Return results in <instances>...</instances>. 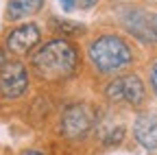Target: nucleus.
<instances>
[{"mask_svg": "<svg viewBox=\"0 0 157 155\" xmlns=\"http://www.w3.org/2000/svg\"><path fill=\"white\" fill-rule=\"evenodd\" d=\"M81 48L70 37H50L42 42L29 57L31 74L44 85H61L81 72Z\"/></svg>", "mask_w": 157, "mask_h": 155, "instance_id": "1", "label": "nucleus"}, {"mask_svg": "<svg viewBox=\"0 0 157 155\" xmlns=\"http://www.w3.org/2000/svg\"><path fill=\"white\" fill-rule=\"evenodd\" d=\"M85 59L96 76L111 79L137 64V46L120 31H98L85 44Z\"/></svg>", "mask_w": 157, "mask_h": 155, "instance_id": "2", "label": "nucleus"}, {"mask_svg": "<svg viewBox=\"0 0 157 155\" xmlns=\"http://www.w3.org/2000/svg\"><path fill=\"white\" fill-rule=\"evenodd\" d=\"M116 22L131 40L144 46H157V9L144 5H118Z\"/></svg>", "mask_w": 157, "mask_h": 155, "instance_id": "3", "label": "nucleus"}, {"mask_svg": "<svg viewBox=\"0 0 157 155\" xmlns=\"http://www.w3.org/2000/svg\"><path fill=\"white\" fill-rule=\"evenodd\" d=\"M103 94L111 105H122L129 109H142L148 103V85L137 72H122L111 76Z\"/></svg>", "mask_w": 157, "mask_h": 155, "instance_id": "4", "label": "nucleus"}, {"mask_svg": "<svg viewBox=\"0 0 157 155\" xmlns=\"http://www.w3.org/2000/svg\"><path fill=\"white\" fill-rule=\"evenodd\" d=\"M94 125H96V116L87 103H70L59 118V133L68 142H81L90 138Z\"/></svg>", "mask_w": 157, "mask_h": 155, "instance_id": "5", "label": "nucleus"}, {"mask_svg": "<svg viewBox=\"0 0 157 155\" xmlns=\"http://www.w3.org/2000/svg\"><path fill=\"white\" fill-rule=\"evenodd\" d=\"M42 40H44V31L37 22L33 20L15 22L5 33V50L17 57V59H24V57H31L35 52V48L42 44Z\"/></svg>", "mask_w": 157, "mask_h": 155, "instance_id": "6", "label": "nucleus"}, {"mask_svg": "<svg viewBox=\"0 0 157 155\" xmlns=\"http://www.w3.org/2000/svg\"><path fill=\"white\" fill-rule=\"evenodd\" d=\"M31 90V70L29 66L13 57L0 70V99L2 101H20Z\"/></svg>", "mask_w": 157, "mask_h": 155, "instance_id": "7", "label": "nucleus"}, {"mask_svg": "<svg viewBox=\"0 0 157 155\" xmlns=\"http://www.w3.org/2000/svg\"><path fill=\"white\" fill-rule=\"evenodd\" d=\"M133 138L146 153H157V111L140 109L133 120Z\"/></svg>", "mask_w": 157, "mask_h": 155, "instance_id": "8", "label": "nucleus"}, {"mask_svg": "<svg viewBox=\"0 0 157 155\" xmlns=\"http://www.w3.org/2000/svg\"><path fill=\"white\" fill-rule=\"evenodd\" d=\"M46 7V0H7L5 5V20L9 24L24 22L39 15Z\"/></svg>", "mask_w": 157, "mask_h": 155, "instance_id": "9", "label": "nucleus"}, {"mask_svg": "<svg viewBox=\"0 0 157 155\" xmlns=\"http://www.w3.org/2000/svg\"><path fill=\"white\" fill-rule=\"evenodd\" d=\"M48 26H50V33H55V35H59V37H70V40L81 37V35L87 33V26H85V24L66 20V17H55V15L48 20Z\"/></svg>", "mask_w": 157, "mask_h": 155, "instance_id": "10", "label": "nucleus"}, {"mask_svg": "<svg viewBox=\"0 0 157 155\" xmlns=\"http://www.w3.org/2000/svg\"><path fill=\"white\" fill-rule=\"evenodd\" d=\"M146 76H148V90L153 92V96L157 99V59H155V61H151Z\"/></svg>", "mask_w": 157, "mask_h": 155, "instance_id": "11", "label": "nucleus"}, {"mask_svg": "<svg viewBox=\"0 0 157 155\" xmlns=\"http://www.w3.org/2000/svg\"><path fill=\"white\" fill-rule=\"evenodd\" d=\"M101 0H76V9H81V11H90L94 9Z\"/></svg>", "mask_w": 157, "mask_h": 155, "instance_id": "12", "label": "nucleus"}, {"mask_svg": "<svg viewBox=\"0 0 157 155\" xmlns=\"http://www.w3.org/2000/svg\"><path fill=\"white\" fill-rule=\"evenodd\" d=\"M59 5H61V9L66 13H72L76 9V0H59Z\"/></svg>", "mask_w": 157, "mask_h": 155, "instance_id": "13", "label": "nucleus"}, {"mask_svg": "<svg viewBox=\"0 0 157 155\" xmlns=\"http://www.w3.org/2000/svg\"><path fill=\"white\" fill-rule=\"evenodd\" d=\"M7 64V50H5V46L0 44V70H2V66Z\"/></svg>", "mask_w": 157, "mask_h": 155, "instance_id": "14", "label": "nucleus"}, {"mask_svg": "<svg viewBox=\"0 0 157 155\" xmlns=\"http://www.w3.org/2000/svg\"><path fill=\"white\" fill-rule=\"evenodd\" d=\"M20 155H44L42 151H37V149H26V151H22Z\"/></svg>", "mask_w": 157, "mask_h": 155, "instance_id": "15", "label": "nucleus"}]
</instances>
